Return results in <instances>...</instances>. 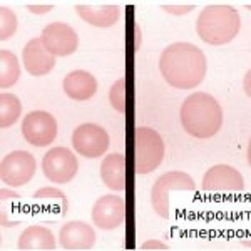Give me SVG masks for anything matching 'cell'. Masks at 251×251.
Here are the masks:
<instances>
[{
    "instance_id": "6da1fadb",
    "label": "cell",
    "mask_w": 251,
    "mask_h": 251,
    "mask_svg": "<svg viewBox=\"0 0 251 251\" xmlns=\"http://www.w3.org/2000/svg\"><path fill=\"white\" fill-rule=\"evenodd\" d=\"M159 71L169 86L176 89H193L200 86L208 72V60L200 47L189 42L168 46L161 54Z\"/></svg>"
},
{
    "instance_id": "7a4b0ae2",
    "label": "cell",
    "mask_w": 251,
    "mask_h": 251,
    "mask_svg": "<svg viewBox=\"0 0 251 251\" xmlns=\"http://www.w3.org/2000/svg\"><path fill=\"white\" fill-rule=\"evenodd\" d=\"M181 124L188 134L208 139L218 134L223 126V109L211 94L194 92L181 106Z\"/></svg>"
},
{
    "instance_id": "3957f363",
    "label": "cell",
    "mask_w": 251,
    "mask_h": 251,
    "mask_svg": "<svg viewBox=\"0 0 251 251\" xmlns=\"http://www.w3.org/2000/svg\"><path fill=\"white\" fill-rule=\"evenodd\" d=\"M241 19L234 7L228 3H211L201 10L196 20V32L209 46H225L240 34Z\"/></svg>"
},
{
    "instance_id": "277c9868",
    "label": "cell",
    "mask_w": 251,
    "mask_h": 251,
    "mask_svg": "<svg viewBox=\"0 0 251 251\" xmlns=\"http://www.w3.org/2000/svg\"><path fill=\"white\" fill-rule=\"evenodd\" d=\"M164 157V143L151 127L136 129L134 164L137 174H148L159 168Z\"/></svg>"
},
{
    "instance_id": "5b68a950",
    "label": "cell",
    "mask_w": 251,
    "mask_h": 251,
    "mask_svg": "<svg viewBox=\"0 0 251 251\" xmlns=\"http://www.w3.org/2000/svg\"><path fill=\"white\" fill-rule=\"evenodd\" d=\"M171 191H196V183L183 171L164 173L151 189V206L163 220L169 218V194Z\"/></svg>"
},
{
    "instance_id": "8992f818",
    "label": "cell",
    "mask_w": 251,
    "mask_h": 251,
    "mask_svg": "<svg viewBox=\"0 0 251 251\" xmlns=\"http://www.w3.org/2000/svg\"><path fill=\"white\" fill-rule=\"evenodd\" d=\"M79 169V161L67 148H52L42 159V173L55 184L71 183Z\"/></svg>"
},
{
    "instance_id": "52a82bcc",
    "label": "cell",
    "mask_w": 251,
    "mask_h": 251,
    "mask_svg": "<svg viewBox=\"0 0 251 251\" xmlns=\"http://www.w3.org/2000/svg\"><path fill=\"white\" fill-rule=\"evenodd\" d=\"M37 171V161L27 151H14L0 163V179L12 188L27 184Z\"/></svg>"
},
{
    "instance_id": "ba28073f",
    "label": "cell",
    "mask_w": 251,
    "mask_h": 251,
    "mask_svg": "<svg viewBox=\"0 0 251 251\" xmlns=\"http://www.w3.org/2000/svg\"><path fill=\"white\" fill-rule=\"evenodd\" d=\"M22 134L35 148H44L57 137V121L50 112L32 111L22 121Z\"/></svg>"
},
{
    "instance_id": "9c48e42d",
    "label": "cell",
    "mask_w": 251,
    "mask_h": 251,
    "mask_svg": "<svg viewBox=\"0 0 251 251\" xmlns=\"http://www.w3.org/2000/svg\"><path fill=\"white\" fill-rule=\"evenodd\" d=\"M72 148L80 156L96 159L109 149V134L97 124H80L72 132Z\"/></svg>"
},
{
    "instance_id": "30bf717a",
    "label": "cell",
    "mask_w": 251,
    "mask_h": 251,
    "mask_svg": "<svg viewBox=\"0 0 251 251\" xmlns=\"http://www.w3.org/2000/svg\"><path fill=\"white\" fill-rule=\"evenodd\" d=\"M44 47L50 52L54 57H67L72 55L79 47L77 32L66 22H52L49 24L40 35Z\"/></svg>"
},
{
    "instance_id": "8fae6325",
    "label": "cell",
    "mask_w": 251,
    "mask_h": 251,
    "mask_svg": "<svg viewBox=\"0 0 251 251\" xmlns=\"http://www.w3.org/2000/svg\"><path fill=\"white\" fill-rule=\"evenodd\" d=\"M127 216L126 201L117 194H106L99 198L92 208V221L99 229L109 231L121 226Z\"/></svg>"
},
{
    "instance_id": "7c38bea8",
    "label": "cell",
    "mask_w": 251,
    "mask_h": 251,
    "mask_svg": "<svg viewBox=\"0 0 251 251\" xmlns=\"http://www.w3.org/2000/svg\"><path fill=\"white\" fill-rule=\"evenodd\" d=\"M201 188L208 193H240L245 189V179L233 166L216 164L206 171Z\"/></svg>"
},
{
    "instance_id": "4fadbf2b",
    "label": "cell",
    "mask_w": 251,
    "mask_h": 251,
    "mask_svg": "<svg viewBox=\"0 0 251 251\" xmlns=\"http://www.w3.org/2000/svg\"><path fill=\"white\" fill-rule=\"evenodd\" d=\"M75 12L84 22L100 29L112 27L121 17V9L114 2H77Z\"/></svg>"
},
{
    "instance_id": "5bb4252c",
    "label": "cell",
    "mask_w": 251,
    "mask_h": 251,
    "mask_svg": "<svg viewBox=\"0 0 251 251\" xmlns=\"http://www.w3.org/2000/svg\"><path fill=\"white\" fill-rule=\"evenodd\" d=\"M59 245L72 251L91 250L96 245V231L84 221H69L59 231Z\"/></svg>"
},
{
    "instance_id": "9a60e30c",
    "label": "cell",
    "mask_w": 251,
    "mask_h": 251,
    "mask_svg": "<svg viewBox=\"0 0 251 251\" xmlns=\"http://www.w3.org/2000/svg\"><path fill=\"white\" fill-rule=\"evenodd\" d=\"M24 67L34 77H40V75H47L49 72L55 66V57L44 47L42 40L32 39L27 42L22 52Z\"/></svg>"
},
{
    "instance_id": "2e32d148",
    "label": "cell",
    "mask_w": 251,
    "mask_h": 251,
    "mask_svg": "<svg viewBox=\"0 0 251 251\" xmlns=\"http://www.w3.org/2000/svg\"><path fill=\"white\" fill-rule=\"evenodd\" d=\"M62 87L72 100H89L97 92V79L87 71H72L64 77Z\"/></svg>"
},
{
    "instance_id": "e0dca14e",
    "label": "cell",
    "mask_w": 251,
    "mask_h": 251,
    "mask_svg": "<svg viewBox=\"0 0 251 251\" xmlns=\"http://www.w3.org/2000/svg\"><path fill=\"white\" fill-rule=\"evenodd\" d=\"M20 251H52L57 248V241L46 226H29L22 231L17 241Z\"/></svg>"
},
{
    "instance_id": "ac0fdd59",
    "label": "cell",
    "mask_w": 251,
    "mask_h": 251,
    "mask_svg": "<svg viewBox=\"0 0 251 251\" xmlns=\"http://www.w3.org/2000/svg\"><path fill=\"white\" fill-rule=\"evenodd\" d=\"M126 157L119 152L107 154L100 163V179L111 191L119 193L126 189Z\"/></svg>"
},
{
    "instance_id": "d6986e66",
    "label": "cell",
    "mask_w": 251,
    "mask_h": 251,
    "mask_svg": "<svg viewBox=\"0 0 251 251\" xmlns=\"http://www.w3.org/2000/svg\"><path fill=\"white\" fill-rule=\"evenodd\" d=\"M0 223L3 228H15L20 225V196L10 189H0Z\"/></svg>"
},
{
    "instance_id": "ffe728a7",
    "label": "cell",
    "mask_w": 251,
    "mask_h": 251,
    "mask_svg": "<svg viewBox=\"0 0 251 251\" xmlns=\"http://www.w3.org/2000/svg\"><path fill=\"white\" fill-rule=\"evenodd\" d=\"M20 66L19 59L14 52L2 50L0 52V87L5 91L7 87L15 86V82L20 79Z\"/></svg>"
},
{
    "instance_id": "44dd1931",
    "label": "cell",
    "mask_w": 251,
    "mask_h": 251,
    "mask_svg": "<svg viewBox=\"0 0 251 251\" xmlns=\"http://www.w3.org/2000/svg\"><path fill=\"white\" fill-rule=\"evenodd\" d=\"M22 114V102L17 96L3 91L0 94V127L7 129L14 126Z\"/></svg>"
},
{
    "instance_id": "7402d4cb",
    "label": "cell",
    "mask_w": 251,
    "mask_h": 251,
    "mask_svg": "<svg viewBox=\"0 0 251 251\" xmlns=\"http://www.w3.org/2000/svg\"><path fill=\"white\" fill-rule=\"evenodd\" d=\"M19 20L15 12L5 5H0V40L5 42L17 32Z\"/></svg>"
},
{
    "instance_id": "603a6c76",
    "label": "cell",
    "mask_w": 251,
    "mask_h": 251,
    "mask_svg": "<svg viewBox=\"0 0 251 251\" xmlns=\"http://www.w3.org/2000/svg\"><path fill=\"white\" fill-rule=\"evenodd\" d=\"M34 198L35 201H54V203H59V201H62V203H69L67 196L60 191L59 188H54V186H47V188H40L37 191L34 193ZM52 209H54V213H59L60 216H62V211H59L57 206H50Z\"/></svg>"
},
{
    "instance_id": "cb8c5ba5",
    "label": "cell",
    "mask_w": 251,
    "mask_h": 251,
    "mask_svg": "<svg viewBox=\"0 0 251 251\" xmlns=\"http://www.w3.org/2000/svg\"><path fill=\"white\" fill-rule=\"evenodd\" d=\"M109 102L117 112H126V80L117 79L109 89Z\"/></svg>"
},
{
    "instance_id": "d4e9b609",
    "label": "cell",
    "mask_w": 251,
    "mask_h": 251,
    "mask_svg": "<svg viewBox=\"0 0 251 251\" xmlns=\"http://www.w3.org/2000/svg\"><path fill=\"white\" fill-rule=\"evenodd\" d=\"M196 3L194 2H163L161 3V9L171 15H184L188 12H191Z\"/></svg>"
},
{
    "instance_id": "484cf974",
    "label": "cell",
    "mask_w": 251,
    "mask_h": 251,
    "mask_svg": "<svg viewBox=\"0 0 251 251\" xmlns=\"http://www.w3.org/2000/svg\"><path fill=\"white\" fill-rule=\"evenodd\" d=\"M54 9V2H27V10L35 15H44Z\"/></svg>"
},
{
    "instance_id": "4316f807",
    "label": "cell",
    "mask_w": 251,
    "mask_h": 251,
    "mask_svg": "<svg viewBox=\"0 0 251 251\" xmlns=\"http://www.w3.org/2000/svg\"><path fill=\"white\" fill-rule=\"evenodd\" d=\"M141 250H143V251H149V250H163V251H168V250H169V246L166 245V243L159 241V240H151V241L143 243Z\"/></svg>"
},
{
    "instance_id": "83f0119b",
    "label": "cell",
    "mask_w": 251,
    "mask_h": 251,
    "mask_svg": "<svg viewBox=\"0 0 251 251\" xmlns=\"http://www.w3.org/2000/svg\"><path fill=\"white\" fill-rule=\"evenodd\" d=\"M141 47V30H139V27L136 25V50Z\"/></svg>"
}]
</instances>
